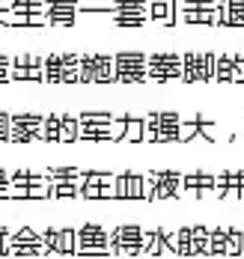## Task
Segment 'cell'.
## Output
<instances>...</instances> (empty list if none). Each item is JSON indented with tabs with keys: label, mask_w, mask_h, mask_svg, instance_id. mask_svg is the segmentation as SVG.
Segmentation results:
<instances>
[{
	"label": "cell",
	"mask_w": 244,
	"mask_h": 259,
	"mask_svg": "<svg viewBox=\"0 0 244 259\" xmlns=\"http://www.w3.org/2000/svg\"><path fill=\"white\" fill-rule=\"evenodd\" d=\"M0 185H12V173L3 170V167H0Z\"/></svg>",
	"instance_id": "8d00e7d4"
},
{
	"label": "cell",
	"mask_w": 244,
	"mask_h": 259,
	"mask_svg": "<svg viewBox=\"0 0 244 259\" xmlns=\"http://www.w3.org/2000/svg\"><path fill=\"white\" fill-rule=\"evenodd\" d=\"M122 143H143V116H128V128H125Z\"/></svg>",
	"instance_id": "d4e9b609"
},
{
	"label": "cell",
	"mask_w": 244,
	"mask_h": 259,
	"mask_svg": "<svg viewBox=\"0 0 244 259\" xmlns=\"http://www.w3.org/2000/svg\"><path fill=\"white\" fill-rule=\"evenodd\" d=\"M185 191H188V194H197V197L215 194V173H206V170L185 173Z\"/></svg>",
	"instance_id": "5bb4252c"
},
{
	"label": "cell",
	"mask_w": 244,
	"mask_h": 259,
	"mask_svg": "<svg viewBox=\"0 0 244 259\" xmlns=\"http://www.w3.org/2000/svg\"><path fill=\"white\" fill-rule=\"evenodd\" d=\"M81 197H86V200H102V188H95V185H81Z\"/></svg>",
	"instance_id": "d6a6232c"
},
{
	"label": "cell",
	"mask_w": 244,
	"mask_h": 259,
	"mask_svg": "<svg viewBox=\"0 0 244 259\" xmlns=\"http://www.w3.org/2000/svg\"><path fill=\"white\" fill-rule=\"evenodd\" d=\"M146 253H170L167 244H164V233L161 230H152V241H149V250Z\"/></svg>",
	"instance_id": "4dcf8cb0"
},
{
	"label": "cell",
	"mask_w": 244,
	"mask_h": 259,
	"mask_svg": "<svg viewBox=\"0 0 244 259\" xmlns=\"http://www.w3.org/2000/svg\"><path fill=\"white\" fill-rule=\"evenodd\" d=\"M116 80L119 83H143L149 80V54L143 51H119L113 54Z\"/></svg>",
	"instance_id": "3957f363"
},
{
	"label": "cell",
	"mask_w": 244,
	"mask_h": 259,
	"mask_svg": "<svg viewBox=\"0 0 244 259\" xmlns=\"http://www.w3.org/2000/svg\"><path fill=\"white\" fill-rule=\"evenodd\" d=\"M45 140V116L39 113H12V137L9 143H36Z\"/></svg>",
	"instance_id": "52a82bcc"
},
{
	"label": "cell",
	"mask_w": 244,
	"mask_h": 259,
	"mask_svg": "<svg viewBox=\"0 0 244 259\" xmlns=\"http://www.w3.org/2000/svg\"><path fill=\"white\" fill-rule=\"evenodd\" d=\"M60 125H63V113H51V116H45V140L60 143Z\"/></svg>",
	"instance_id": "83f0119b"
},
{
	"label": "cell",
	"mask_w": 244,
	"mask_h": 259,
	"mask_svg": "<svg viewBox=\"0 0 244 259\" xmlns=\"http://www.w3.org/2000/svg\"><path fill=\"white\" fill-rule=\"evenodd\" d=\"M9 137H12V113L0 110V140H9Z\"/></svg>",
	"instance_id": "1f68e13d"
},
{
	"label": "cell",
	"mask_w": 244,
	"mask_h": 259,
	"mask_svg": "<svg viewBox=\"0 0 244 259\" xmlns=\"http://www.w3.org/2000/svg\"><path fill=\"white\" fill-rule=\"evenodd\" d=\"M235 57L238 54H217V66H215V80H220V83H232V75H235Z\"/></svg>",
	"instance_id": "ac0fdd59"
},
{
	"label": "cell",
	"mask_w": 244,
	"mask_h": 259,
	"mask_svg": "<svg viewBox=\"0 0 244 259\" xmlns=\"http://www.w3.org/2000/svg\"><path fill=\"white\" fill-rule=\"evenodd\" d=\"M182 116L179 113H146L143 116V143H179L182 131Z\"/></svg>",
	"instance_id": "6da1fadb"
},
{
	"label": "cell",
	"mask_w": 244,
	"mask_h": 259,
	"mask_svg": "<svg viewBox=\"0 0 244 259\" xmlns=\"http://www.w3.org/2000/svg\"><path fill=\"white\" fill-rule=\"evenodd\" d=\"M232 83H244V57L241 54L235 57V75H232Z\"/></svg>",
	"instance_id": "e575fe53"
},
{
	"label": "cell",
	"mask_w": 244,
	"mask_h": 259,
	"mask_svg": "<svg viewBox=\"0 0 244 259\" xmlns=\"http://www.w3.org/2000/svg\"><path fill=\"white\" fill-rule=\"evenodd\" d=\"M149 176L155 179V200L182 197V191H185V176H182L179 170H149Z\"/></svg>",
	"instance_id": "30bf717a"
},
{
	"label": "cell",
	"mask_w": 244,
	"mask_h": 259,
	"mask_svg": "<svg viewBox=\"0 0 244 259\" xmlns=\"http://www.w3.org/2000/svg\"><path fill=\"white\" fill-rule=\"evenodd\" d=\"M226 238H229V227L212 230V253H226Z\"/></svg>",
	"instance_id": "f1b7e54d"
},
{
	"label": "cell",
	"mask_w": 244,
	"mask_h": 259,
	"mask_svg": "<svg viewBox=\"0 0 244 259\" xmlns=\"http://www.w3.org/2000/svg\"><path fill=\"white\" fill-rule=\"evenodd\" d=\"M226 253H241V230L229 227V238H226Z\"/></svg>",
	"instance_id": "f546056e"
},
{
	"label": "cell",
	"mask_w": 244,
	"mask_h": 259,
	"mask_svg": "<svg viewBox=\"0 0 244 259\" xmlns=\"http://www.w3.org/2000/svg\"><path fill=\"white\" fill-rule=\"evenodd\" d=\"M116 116L113 113H99V110H86V113H78V122L81 125H110Z\"/></svg>",
	"instance_id": "484cf974"
},
{
	"label": "cell",
	"mask_w": 244,
	"mask_h": 259,
	"mask_svg": "<svg viewBox=\"0 0 244 259\" xmlns=\"http://www.w3.org/2000/svg\"><path fill=\"white\" fill-rule=\"evenodd\" d=\"M12 194H15L12 185H0V200H3V197H12Z\"/></svg>",
	"instance_id": "f35d334b"
},
{
	"label": "cell",
	"mask_w": 244,
	"mask_h": 259,
	"mask_svg": "<svg viewBox=\"0 0 244 259\" xmlns=\"http://www.w3.org/2000/svg\"><path fill=\"white\" fill-rule=\"evenodd\" d=\"M12 80H45V57L27 54V66L12 63Z\"/></svg>",
	"instance_id": "4fadbf2b"
},
{
	"label": "cell",
	"mask_w": 244,
	"mask_h": 259,
	"mask_svg": "<svg viewBox=\"0 0 244 259\" xmlns=\"http://www.w3.org/2000/svg\"><path fill=\"white\" fill-rule=\"evenodd\" d=\"M152 241V230H140L134 224H122L110 230V247L113 253H146Z\"/></svg>",
	"instance_id": "7a4b0ae2"
},
{
	"label": "cell",
	"mask_w": 244,
	"mask_h": 259,
	"mask_svg": "<svg viewBox=\"0 0 244 259\" xmlns=\"http://www.w3.org/2000/svg\"><path fill=\"white\" fill-rule=\"evenodd\" d=\"M220 24L244 27V0H223V6H220Z\"/></svg>",
	"instance_id": "e0dca14e"
},
{
	"label": "cell",
	"mask_w": 244,
	"mask_h": 259,
	"mask_svg": "<svg viewBox=\"0 0 244 259\" xmlns=\"http://www.w3.org/2000/svg\"><path fill=\"white\" fill-rule=\"evenodd\" d=\"M12 63H15L12 57H6V54H0V69H12Z\"/></svg>",
	"instance_id": "74e56055"
},
{
	"label": "cell",
	"mask_w": 244,
	"mask_h": 259,
	"mask_svg": "<svg viewBox=\"0 0 244 259\" xmlns=\"http://www.w3.org/2000/svg\"><path fill=\"white\" fill-rule=\"evenodd\" d=\"M116 200H146V176L125 170L116 176Z\"/></svg>",
	"instance_id": "8fae6325"
},
{
	"label": "cell",
	"mask_w": 244,
	"mask_h": 259,
	"mask_svg": "<svg viewBox=\"0 0 244 259\" xmlns=\"http://www.w3.org/2000/svg\"><path fill=\"white\" fill-rule=\"evenodd\" d=\"M215 66L217 54L215 51H188L185 54V83L197 80H215Z\"/></svg>",
	"instance_id": "ba28073f"
},
{
	"label": "cell",
	"mask_w": 244,
	"mask_h": 259,
	"mask_svg": "<svg viewBox=\"0 0 244 259\" xmlns=\"http://www.w3.org/2000/svg\"><path fill=\"white\" fill-rule=\"evenodd\" d=\"M45 179V173H36V170H15L12 173V185L15 188H33V185H42Z\"/></svg>",
	"instance_id": "cb8c5ba5"
},
{
	"label": "cell",
	"mask_w": 244,
	"mask_h": 259,
	"mask_svg": "<svg viewBox=\"0 0 244 259\" xmlns=\"http://www.w3.org/2000/svg\"><path fill=\"white\" fill-rule=\"evenodd\" d=\"M83 9V3L78 0H42V12L48 18V24L54 27H72L75 15Z\"/></svg>",
	"instance_id": "9c48e42d"
},
{
	"label": "cell",
	"mask_w": 244,
	"mask_h": 259,
	"mask_svg": "<svg viewBox=\"0 0 244 259\" xmlns=\"http://www.w3.org/2000/svg\"><path fill=\"white\" fill-rule=\"evenodd\" d=\"M149 21V15L143 12H110V24L116 27H143Z\"/></svg>",
	"instance_id": "603a6c76"
},
{
	"label": "cell",
	"mask_w": 244,
	"mask_h": 259,
	"mask_svg": "<svg viewBox=\"0 0 244 259\" xmlns=\"http://www.w3.org/2000/svg\"><path fill=\"white\" fill-rule=\"evenodd\" d=\"M36 238H39V233H33V230H27V227L12 235V241H36Z\"/></svg>",
	"instance_id": "836d02e7"
},
{
	"label": "cell",
	"mask_w": 244,
	"mask_h": 259,
	"mask_svg": "<svg viewBox=\"0 0 244 259\" xmlns=\"http://www.w3.org/2000/svg\"><path fill=\"white\" fill-rule=\"evenodd\" d=\"M185 78V54L176 51H152L149 54V80H182Z\"/></svg>",
	"instance_id": "5b68a950"
},
{
	"label": "cell",
	"mask_w": 244,
	"mask_h": 259,
	"mask_svg": "<svg viewBox=\"0 0 244 259\" xmlns=\"http://www.w3.org/2000/svg\"><path fill=\"white\" fill-rule=\"evenodd\" d=\"M116 66L110 54H81V83H113Z\"/></svg>",
	"instance_id": "8992f818"
},
{
	"label": "cell",
	"mask_w": 244,
	"mask_h": 259,
	"mask_svg": "<svg viewBox=\"0 0 244 259\" xmlns=\"http://www.w3.org/2000/svg\"><path fill=\"white\" fill-rule=\"evenodd\" d=\"M75 253H81V256H108V253H113L110 233L102 224H83L75 235Z\"/></svg>",
	"instance_id": "277c9868"
},
{
	"label": "cell",
	"mask_w": 244,
	"mask_h": 259,
	"mask_svg": "<svg viewBox=\"0 0 244 259\" xmlns=\"http://www.w3.org/2000/svg\"><path fill=\"white\" fill-rule=\"evenodd\" d=\"M75 235H78V230H69V227L57 230V227H51V230H42L39 238L51 247V253H75Z\"/></svg>",
	"instance_id": "7c38bea8"
},
{
	"label": "cell",
	"mask_w": 244,
	"mask_h": 259,
	"mask_svg": "<svg viewBox=\"0 0 244 259\" xmlns=\"http://www.w3.org/2000/svg\"><path fill=\"white\" fill-rule=\"evenodd\" d=\"M164 233V244L170 253H182V256H190V227H182V230H161Z\"/></svg>",
	"instance_id": "9a60e30c"
},
{
	"label": "cell",
	"mask_w": 244,
	"mask_h": 259,
	"mask_svg": "<svg viewBox=\"0 0 244 259\" xmlns=\"http://www.w3.org/2000/svg\"><path fill=\"white\" fill-rule=\"evenodd\" d=\"M81 182H57L51 185V197H81Z\"/></svg>",
	"instance_id": "4316f807"
},
{
	"label": "cell",
	"mask_w": 244,
	"mask_h": 259,
	"mask_svg": "<svg viewBox=\"0 0 244 259\" xmlns=\"http://www.w3.org/2000/svg\"><path fill=\"white\" fill-rule=\"evenodd\" d=\"M190 250L193 253H212V230L190 227Z\"/></svg>",
	"instance_id": "44dd1931"
},
{
	"label": "cell",
	"mask_w": 244,
	"mask_h": 259,
	"mask_svg": "<svg viewBox=\"0 0 244 259\" xmlns=\"http://www.w3.org/2000/svg\"><path fill=\"white\" fill-rule=\"evenodd\" d=\"M149 21L176 24V0H149Z\"/></svg>",
	"instance_id": "2e32d148"
},
{
	"label": "cell",
	"mask_w": 244,
	"mask_h": 259,
	"mask_svg": "<svg viewBox=\"0 0 244 259\" xmlns=\"http://www.w3.org/2000/svg\"><path fill=\"white\" fill-rule=\"evenodd\" d=\"M45 179L57 185V182H81L86 170H78V167H51V170H42Z\"/></svg>",
	"instance_id": "ffe728a7"
},
{
	"label": "cell",
	"mask_w": 244,
	"mask_h": 259,
	"mask_svg": "<svg viewBox=\"0 0 244 259\" xmlns=\"http://www.w3.org/2000/svg\"><path fill=\"white\" fill-rule=\"evenodd\" d=\"M12 80V69H0V83H9Z\"/></svg>",
	"instance_id": "ab89813d"
},
{
	"label": "cell",
	"mask_w": 244,
	"mask_h": 259,
	"mask_svg": "<svg viewBox=\"0 0 244 259\" xmlns=\"http://www.w3.org/2000/svg\"><path fill=\"white\" fill-rule=\"evenodd\" d=\"M78 134H81V122H78V116H72V113H63V125H60V143H75V140H78Z\"/></svg>",
	"instance_id": "7402d4cb"
},
{
	"label": "cell",
	"mask_w": 244,
	"mask_h": 259,
	"mask_svg": "<svg viewBox=\"0 0 244 259\" xmlns=\"http://www.w3.org/2000/svg\"><path fill=\"white\" fill-rule=\"evenodd\" d=\"M45 80H48V83H66L63 54H48V57H45Z\"/></svg>",
	"instance_id": "d6986e66"
},
{
	"label": "cell",
	"mask_w": 244,
	"mask_h": 259,
	"mask_svg": "<svg viewBox=\"0 0 244 259\" xmlns=\"http://www.w3.org/2000/svg\"><path fill=\"white\" fill-rule=\"evenodd\" d=\"M12 230H9V227H0V253H3V244H6V241H9V238H12Z\"/></svg>",
	"instance_id": "d590c367"
}]
</instances>
